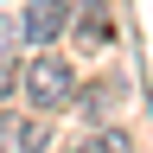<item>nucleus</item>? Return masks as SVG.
<instances>
[{
  "mask_svg": "<svg viewBox=\"0 0 153 153\" xmlns=\"http://www.w3.org/2000/svg\"><path fill=\"white\" fill-rule=\"evenodd\" d=\"M26 96H32L38 108H64L70 102V64H57V57L26 64Z\"/></svg>",
  "mask_w": 153,
  "mask_h": 153,
  "instance_id": "obj_1",
  "label": "nucleus"
},
{
  "mask_svg": "<svg viewBox=\"0 0 153 153\" xmlns=\"http://www.w3.org/2000/svg\"><path fill=\"white\" fill-rule=\"evenodd\" d=\"M64 19H70V0H26L19 32H26L32 45H45V38H57V32H64Z\"/></svg>",
  "mask_w": 153,
  "mask_h": 153,
  "instance_id": "obj_2",
  "label": "nucleus"
},
{
  "mask_svg": "<svg viewBox=\"0 0 153 153\" xmlns=\"http://www.w3.org/2000/svg\"><path fill=\"white\" fill-rule=\"evenodd\" d=\"M45 140H51V134L38 128V121H26V115H0V153H45Z\"/></svg>",
  "mask_w": 153,
  "mask_h": 153,
  "instance_id": "obj_3",
  "label": "nucleus"
},
{
  "mask_svg": "<svg viewBox=\"0 0 153 153\" xmlns=\"http://www.w3.org/2000/svg\"><path fill=\"white\" fill-rule=\"evenodd\" d=\"M83 153H128V134H115V128H102V134H96V140H89Z\"/></svg>",
  "mask_w": 153,
  "mask_h": 153,
  "instance_id": "obj_4",
  "label": "nucleus"
},
{
  "mask_svg": "<svg viewBox=\"0 0 153 153\" xmlns=\"http://www.w3.org/2000/svg\"><path fill=\"white\" fill-rule=\"evenodd\" d=\"M13 83H19V64H13V57H0V96H13Z\"/></svg>",
  "mask_w": 153,
  "mask_h": 153,
  "instance_id": "obj_5",
  "label": "nucleus"
}]
</instances>
